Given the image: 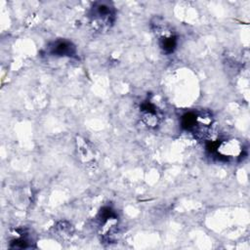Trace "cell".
I'll list each match as a JSON object with an SVG mask.
<instances>
[{"mask_svg": "<svg viewBox=\"0 0 250 250\" xmlns=\"http://www.w3.org/2000/svg\"><path fill=\"white\" fill-rule=\"evenodd\" d=\"M73 231H74V229L72 225L66 221H60L53 228L54 235H56L57 237L62 240L70 238L73 234Z\"/></svg>", "mask_w": 250, "mask_h": 250, "instance_id": "9c48e42d", "label": "cell"}, {"mask_svg": "<svg viewBox=\"0 0 250 250\" xmlns=\"http://www.w3.org/2000/svg\"><path fill=\"white\" fill-rule=\"evenodd\" d=\"M151 27L157 38L159 48L166 55H171L178 47V35L175 30L162 19H154Z\"/></svg>", "mask_w": 250, "mask_h": 250, "instance_id": "3957f363", "label": "cell"}, {"mask_svg": "<svg viewBox=\"0 0 250 250\" xmlns=\"http://www.w3.org/2000/svg\"><path fill=\"white\" fill-rule=\"evenodd\" d=\"M89 21L92 28L98 32H104L111 28L116 19V10L111 2H94L89 10Z\"/></svg>", "mask_w": 250, "mask_h": 250, "instance_id": "6da1fadb", "label": "cell"}, {"mask_svg": "<svg viewBox=\"0 0 250 250\" xmlns=\"http://www.w3.org/2000/svg\"><path fill=\"white\" fill-rule=\"evenodd\" d=\"M141 120L147 128H156L162 119V115L157 106L150 101L146 100L140 105Z\"/></svg>", "mask_w": 250, "mask_h": 250, "instance_id": "8992f818", "label": "cell"}, {"mask_svg": "<svg viewBox=\"0 0 250 250\" xmlns=\"http://www.w3.org/2000/svg\"><path fill=\"white\" fill-rule=\"evenodd\" d=\"M75 151L78 160L87 169L95 170L99 163L100 154L97 147L87 139L77 135L75 137Z\"/></svg>", "mask_w": 250, "mask_h": 250, "instance_id": "5b68a950", "label": "cell"}, {"mask_svg": "<svg viewBox=\"0 0 250 250\" xmlns=\"http://www.w3.org/2000/svg\"><path fill=\"white\" fill-rule=\"evenodd\" d=\"M33 239L30 232L21 228L14 229L10 232L9 246L14 249H26L32 247Z\"/></svg>", "mask_w": 250, "mask_h": 250, "instance_id": "ba28073f", "label": "cell"}, {"mask_svg": "<svg viewBox=\"0 0 250 250\" xmlns=\"http://www.w3.org/2000/svg\"><path fill=\"white\" fill-rule=\"evenodd\" d=\"M97 230L101 240L112 243L119 233V218L110 206H104L96 217Z\"/></svg>", "mask_w": 250, "mask_h": 250, "instance_id": "7a4b0ae2", "label": "cell"}, {"mask_svg": "<svg viewBox=\"0 0 250 250\" xmlns=\"http://www.w3.org/2000/svg\"><path fill=\"white\" fill-rule=\"evenodd\" d=\"M208 149L211 152H214L218 158L226 161L239 158L243 153V146L241 142L233 138L211 142Z\"/></svg>", "mask_w": 250, "mask_h": 250, "instance_id": "277c9868", "label": "cell"}, {"mask_svg": "<svg viewBox=\"0 0 250 250\" xmlns=\"http://www.w3.org/2000/svg\"><path fill=\"white\" fill-rule=\"evenodd\" d=\"M47 53L55 57H73L76 47L70 40L57 39L48 45Z\"/></svg>", "mask_w": 250, "mask_h": 250, "instance_id": "52a82bcc", "label": "cell"}]
</instances>
